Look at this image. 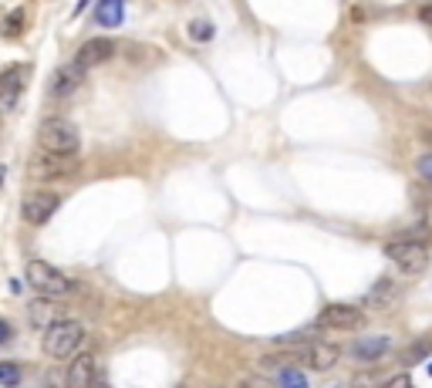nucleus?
<instances>
[{
    "label": "nucleus",
    "mask_w": 432,
    "mask_h": 388,
    "mask_svg": "<svg viewBox=\"0 0 432 388\" xmlns=\"http://www.w3.org/2000/svg\"><path fill=\"white\" fill-rule=\"evenodd\" d=\"M58 206H61V199H58L54 193H31L27 199H24L21 216L31 223V226H44L51 216L58 213Z\"/></svg>",
    "instance_id": "obj_7"
},
{
    "label": "nucleus",
    "mask_w": 432,
    "mask_h": 388,
    "mask_svg": "<svg viewBox=\"0 0 432 388\" xmlns=\"http://www.w3.org/2000/svg\"><path fill=\"white\" fill-rule=\"evenodd\" d=\"M95 14H98L102 27H118V24L125 21V0H102Z\"/></svg>",
    "instance_id": "obj_15"
},
{
    "label": "nucleus",
    "mask_w": 432,
    "mask_h": 388,
    "mask_svg": "<svg viewBox=\"0 0 432 388\" xmlns=\"http://www.w3.org/2000/svg\"><path fill=\"white\" fill-rule=\"evenodd\" d=\"M0 385L3 388L21 385V368L14 365V362H0Z\"/></svg>",
    "instance_id": "obj_16"
},
{
    "label": "nucleus",
    "mask_w": 432,
    "mask_h": 388,
    "mask_svg": "<svg viewBox=\"0 0 432 388\" xmlns=\"http://www.w3.org/2000/svg\"><path fill=\"white\" fill-rule=\"evenodd\" d=\"M389 297H395V284H392V281H378V284H375V290L368 294V304H385Z\"/></svg>",
    "instance_id": "obj_17"
},
{
    "label": "nucleus",
    "mask_w": 432,
    "mask_h": 388,
    "mask_svg": "<svg viewBox=\"0 0 432 388\" xmlns=\"http://www.w3.org/2000/svg\"><path fill=\"white\" fill-rule=\"evenodd\" d=\"M95 378H98V358H95V351H78L65 371L68 388H88Z\"/></svg>",
    "instance_id": "obj_8"
},
{
    "label": "nucleus",
    "mask_w": 432,
    "mask_h": 388,
    "mask_svg": "<svg viewBox=\"0 0 432 388\" xmlns=\"http://www.w3.org/2000/svg\"><path fill=\"white\" fill-rule=\"evenodd\" d=\"M338 358H341V348L334 345V341H311L304 365L314 368V371H327V368L338 365Z\"/></svg>",
    "instance_id": "obj_11"
},
{
    "label": "nucleus",
    "mask_w": 432,
    "mask_h": 388,
    "mask_svg": "<svg viewBox=\"0 0 432 388\" xmlns=\"http://www.w3.org/2000/svg\"><path fill=\"white\" fill-rule=\"evenodd\" d=\"M24 274H27V284L44 297H68L75 290V281L61 270H54L51 263H44V260H27Z\"/></svg>",
    "instance_id": "obj_3"
},
{
    "label": "nucleus",
    "mask_w": 432,
    "mask_h": 388,
    "mask_svg": "<svg viewBox=\"0 0 432 388\" xmlns=\"http://www.w3.org/2000/svg\"><path fill=\"white\" fill-rule=\"evenodd\" d=\"M0 186H3V166H0Z\"/></svg>",
    "instance_id": "obj_28"
},
{
    "label": "nucleus",
    "mask_w": 432,
    "mask_h": 388,
    "mask_svg": "<svg viewBox=\"0 0 432 388\" xmlns=\"http://www.w3.org/2000/svg\"><path fill=\"white\" fill-rule=\"evenodd\" d=\"M88 7V0H78V14H82V10H85Z\"/></svg>",
    "instance_id": "obj_27"
},
{
    "label": "nucleus",
    "mask_w": 432,
    "mask_h": 388,
    "mask_svg": "<svg viewBox=\"0 0 432 388\" xmlns=\"http://www.w3.org/2000/svg\"><path fill=\"white\" fill-rule=\"evenodd\" d=\"M429 375H432V362H429Z\"/></svg>",
    "instance_id": "obj_29"
},
{
    "label": "nucleus",
    "mask_w": 432,
    "mask_h": 388,
    "mask_svg": "<svg viewBox=\"0 0 432 388\" xmlns=\"http://www.w3.org/2000/svg\"><path fill=\"white\" fill-rule=\"evenodd\" d=\"M10 334H14V331H10V324L0 321V345H7V341H10Z\"/></svg>",
    "instance_id": "obj_25"
},
{
    "label": "nucleus",
    "mask_w": 432,
    "mask_h": 388,
    "mask_svg": "<svg viewBox=\"0 0 432 388\" xmlns=\"http://www.w3.org/2000/svg\"><path fill=\"white\" fill-rule=\"evenodd\" d=\"M78 88H82V71H75V65L54 71V78H51V95H54V98L68 102V98H75Z\"/></svg>",
    "instance_id": "obj_12"
},
{
    "label": "nucleus",
    "mask_w": 432,
    "mask_h": 388,
    "mask_svg": "<svg viewBox=\"0 0 432 388\" xmlns=\"http://www.w3.org/2000/svg\"><path fill=\"white\" fill-rule=\"evenodd\" d=\"M24 85H27V68L14 65L7 71H0V108H14L21 98Z\"/></svg>",
    "instance_id": "obj_10"
},
{
    "label": "nucleus",
    "mask_w": 432,
    "mask_h": 388,
    "mask_svg": "<svg viewBox=\"0 0 432 388\" xmlns=\"http://www.w3.org/2000/svg\"><path fill=\"white\" fill-rule=\"evenodd\" d=\"M419 21H426L432 27V3H422V7H419Z\"/></svg>",
    "instance_id": "obj_23"
},
{
    "label": "nucleus",
    "mask_w": 432,
    "mask_h": 388,
    "mask_svg": "<svg viewBox=\"0 0 432 388\" xmlns=\"http://www.w3.org/2000/svg\"><path fill=\"white\" fill-rule=\"evenodd\" d=\"M240 388H274V385H270L263 375H247V378L240 382Z\"/></svg>",
    "instance_id": "obj_22"
},
{
    "label": "nucleus",
    "mask_w": 432,
    "mask_h": 388,
    "mask_svg": "<svg viewBox=\"0 0 432 388\" xmlns=\"http://www.w3.org/2000/svg\"><path fill=\"white\" fill-rule=\"evenodd\" d=\"M82 341H85V327L78 321H54L47 331H44V351L51 355V358H71V355H78L82 351Z\"/></svg>",
    "instance_id": "obj_2"
},
{
    "label": "nucleus",
    "mask_w": 432,
    "mask_h": 388,
    "mask_svg": "<svg viewBox=\"0 0 432 388\" xmlns=\"http://www.w3.org/2000/svg\"><path fill=\"white\" fill-rule=\"evenodd\" d=\"M385 257H389L402 274H419V270L429 263L432 250L426 243H419V240H392V243H385Z\"/></svg>",
    "instance_id": "obj_4"
},
{
    "label": "nucleus",
    "mask_w": 432,
    "mask_h": 388,
    "mask_svg": "<svg viewBox=\"0 0 432 388\" xmlns=\"http://www.w3.org/2000/svg\"><path fill=\"white\" fill-rule=\"evenodd\" d=\"M111 54H115V41H111V38H91V41H85L78 47V54H75V71L85 75L91 68L105 65Z\"/></svg>",
    "instance_id": "obj_6"
},
{
    "label": "nucleus",
    "mask_w": 432,
    "mask_h": 388,
    "mask_svg": "<svg viewBox=\"0 0 432 388\" xmlns=\"http://www.w3.org/2000/svg\"><path fill=\"white\" fill-rule=\"evenodd\" d=\"M190 38H196V41H210L213 38V27L206 21H196V24H190Z\"/></svg>",
    "instance_id": "obj_20"
},
{
    "label": "nucleus",
    "mask_w": 432,
    "mask_h": 388,
    "mask_svg": "<svg viewBox=\"0 0 432 388\" xmlns=\"http://www.w3.org/2000/svg\"><path fill=\"white\" fill-rule=\"evenodd\" d=\"M88 388H111V385H108V382H102V378H95V382H91Z\"/></svg>",
    "instance_id": "obj_26"
},
{
    "label": "nucleus",
    "mask_w": 432,
    "mask_h": 388,
    "mask_svg": "<svg viewBox=\"0 0 432 388\" xmlns=\"http://www.w3.org/2000/svg\"><path fill=\"white\" fill-rule=\"evenodd\" d=\"M21 27H24V14H21V10H14V14L3 21L0 34H3V38H17V34H21Z\"/></svg>",
    "instance_id": "obj_18"
},
{
    "label": "nucleus",
    "mask_w": 432,
    "mask_h": 388,
    "mask_svg": "<svg viewBox=\"0 0 432 388\" xmlns=\"http://www.w3.org/2000/svg\"><path fill=\"white\" fill-rule=\"evenodd\" d=\"M321 327H331V331H358L365 324V311L355 307V304H327L318 318Z\"/></svg>",
    "instance_id": "obj_5"
},
{
    "label": "nucleus",
    "mask_w": 432,
    "mask_h": 388,
    "mask_svg": "<svg viewBox=\"0 0 432 388\" xmlns=\"http://www.w3.org/2000/svg\"><path fill=\"white\" fill-rule=\"evenodd\" d=\"M389 348H392L389 338H365V341H358V345L351 348V355L358 362H378L382 355H389Z\"/></svg>",
    "instance_id": "obj_14"
},
{
    "label": "nucleus",
    "mask_w": 432,
    "mask_h": 388,
    "mask_svg": "<svg viewBox=\"0 0 432 388\" xmlns=\"http://www.w3.org/2000/svg\"><path fill=\"white\" fill-rule=\"evenodd\" d=\"M415 166H419V176H422V179H426V183L432 186V152L419 155V162H415Z\"/></svg>",
    "instance_id": "obj_21"
},
{
    "label": "nucleus",
    "mask_w": 432,
    "mask_h": 388,
    "mask_svg": "<svg viewBox=\"0 0 432 388\" xmlns=\"http://www.w3.org/2000/svg\"><path fill=\"white\" fill-rule=\"evenodd\" d=\"M38 142L44 152H54V155H75L82 149V135L68 118H44L38 129Z\"/></svg>",
    "instance_id": "obj_1"
},
{
    "label": "nucleus",
    "mask_w": 432,
    "mask_h": 388,
    "mask_svg": "<svg viewBox=\"0 0 432 388\" xmlns=\"http://www.w3.org/2000/svg\"><path fill=\"white\" fill-rule=\"evenodd\" d=\"M75 155H54V152H41L34 159V176L38 179H71L75 176Z\"/></svg>",
    "instance_id": "obj_9"
},
{
    "label": "nucleus",
    "mask_w": 432,
    "mask_h": 388,
    "mask_svg": "<svg viewBox=\"0 0 432 388\" xmlns=\"http://www.w3.org/2000/svg\"><path fill=\"white\" fill-rule=\"evenodd\" d=\"M385 388H412V382L406 378V375H399V378H392V382H389Z\"/></svg>",
    "instance_id": "obj_24"
},
{
    "label": "nucleus",
    "mask_w": 432,
    "mask_h": 388,
    "mask_svg": "<svg viewBox=\"0 0 432 388\" xmlns=\"http://www.w3.org/2000/svg\"><path fill=\"white\" fill-rule=\"evenodd\" d=\"M281 388H307V378L298 368H287V371H281Z\"/></svg>",
    "instance_id": "obj_19"
},
{
    "label": "nucleus",
    "mask_w": 432,
    "mask_h": 388,
    "mask_svg": "<svg viewBox=\"0 0 432 388\" xmlns=\"http://www.w3.org/2000/svg\"><path fill=\"white\" fill-rule=\"evenodd\" d=\"M27 314H31V324H38V327L47 331L54 321H61V314H65V311L54 304V297H41V301H34L31 307H27Z\"/></svg>",
    "instance_id": "obj_13"
}]
</instances>
